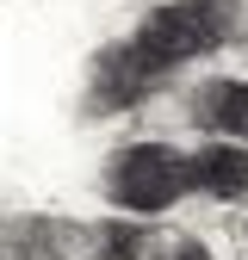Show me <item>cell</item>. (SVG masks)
<instances>
[{"mask_svg": "<svg viewBox=\"0 0 248 260\" xmlns=\"http://www.w3.org/2000/svg\"><path fill=\"white\" fill-rule=\"evenodd\" d=\"M162 87H168V62H155L131 38V44L100 50V62H93V75H87V106L93 112H131V106L155 100Z\"/></svg>", "mask_w": 248, "mask_h": 260, "instance_id": "3", "label": "cell"}, {"mask_svg": "<svg viewBox=\"0 0 248 260\" xmlns=\"http://www.w3.org/2000/svg\"><path fill=\"white\" fill-rule=\"evenodd\" d=\"M236 38V0H162L143 25H137V44L155 62H193L211 56Z\"/></svg>", "mask_w": 248, "mask_h": 260, "instance_id": "1", "label": "cell"}, {"mask_svg": "<svg viewBox=\"0 0 248 260\" xmlns=\"http://www.w3.org/2000/svg\"><path fill=\"white\" fill-rule=\"evenodd\" d=\"M193 118L211 130L217 143H242L248 149V81H211V87H199Z\"/></svg>", "mask_w": 248, "mask_h": 260, "instance_id": "5", "label": "cell"}, {"mask_svg": "<svg viewBox=\"0 0 248 260\" xmlns=\"http://www.w3.org/2000/svg\"><path fill=\"white\" fill-rule=\"evenodd\" d=\"M193 186L224 199V205H242L248 199V149L242 143H205L193 155Z\"/></svg>", "mask_w": 248, "mask_h": 260, "instance_id": "4", "label": "cell"}, {"mask_svg": "<svg viewBox=\"0 0 248 260\" xmlns=\"http://www.w3.org/2000/svg\"><path fill=\"white\" fill-rule=\"evenodd\" d=\"M186 186H193V161L168 143H131L106 161V199L118 211H137V217L168 211Z\"/></svg>", "mask_w": 248, "mask_h": 260, "instance_id": "2", "label": "cell"}, {"mask_svg": "<svg viewBox=\"0 0 248 260\" xmlns=\"http://www.w3.org/2000/svg\"><path fill=\"white\" fill-rule=\"evenodd\" d=\"M75 223L62 217H13L7 223V260H69L75 254Z\"/></svg>", "mask_w": 248, "mask_h": 260, "instance_id": "6", "label": "cell"}, {"mask_svg": "<svg viewBox=\"0 0 248 260\" xmlns=\"http://www.w3.org/2000/svg\"><path fill=\"white\" fill-rule=\"evenodd\" d=\"M93 260H143V223H124V217L100 223L93 230Z\"/></svg>", "mask_w": 248, "mask_h": 260, "instance_id": "7", "label": "cell"}, {"mask_svg": "<svg viewBox=\"0 0 248 260\" xmlns=\"http://www.w3.org/2000/svg\"><path fill=\"white\" fill-rule=\"evenodd\" d=\"M162 260H211V248H199V242H174Z\"/></svg>", "mask_w": 248, "mask_h": 260, "instance_id": "8", "label": "cell"}]
</instances>
